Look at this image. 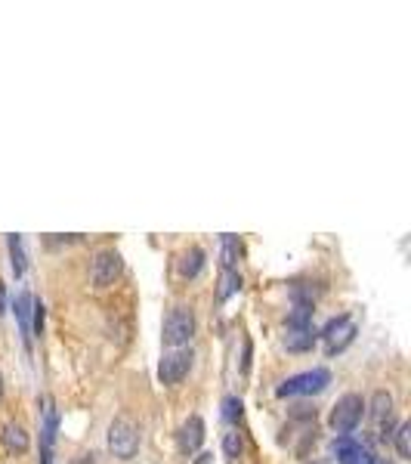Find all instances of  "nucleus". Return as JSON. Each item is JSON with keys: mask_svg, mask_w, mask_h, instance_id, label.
I'll return each instance as SVG.
<instances>
[{"mask_svg": "<svg viewBox=\"0 0 411 464\" xmlns=\"http://www.w3.org/2000/svg\"><path fill=\"white\" fill-rule=\"evenodd\" d=\"M241 449H244L241 433H238V431L223 433V455H226V458H238V455H241Z\"/></svg>", "mask_w": 411, "mask_h": 464, "instance_id": "obj_22", "label": "nucleus"}, {"mask_svg": "<svg viewBox=\"0 0 411 464\" xmlns=\"http://www.w3.org/2000/svg\"><path fill=\"white\" fill-rule=\"evenodd\" d=\"M0 403H3V375H0Z\"/></svg>", "mask_w": 411, "mask_h": 464, "instance_id": "obj_29", "label": "nucleus"}, {"mask_svg": "<svg viewBox=\"0 0 411 464\" xmlns=\"http://www.w3.org/2000/svg\"><path fill=\"white\" fill-rule=\"evenodd\" d=\"M204 433H207L204 421H201L198 415H189L177 431V449L183 455H195L201 446H204Z\"/></svg>", "mask_w": 411, "mask_h": 464, "instance_id": "obj_9", "label": "nucleus"}, {"mask_svg": "<svg viewBox=\"0 0 411 464\" xmlns=\"http://www.w3.org/2000/svg\"><path fill=\"white\" fill-rule=\"evenodd\" d=\"M389 440H393L399 461H408L411 458V424H408V421L396 424V431H393V437H389Z\"/></svg>", "mask_w": 411, "mask_h": 464, "instance_id": "obj_17", "label": "nucleus"}, {"mask_svg": "<svg viewBox=\"0 0 411 464\" xmlns=\"http://www.w3.org/2000/svg\"><path fill=\"white\" fill-rule=\"evenodd\" d=\"M77 458H81V461H75V464H93V458H96V455H77Z\"/></svg>", "mask_w": 411, "mask_h": 464, "instance_id": "obj_26", "label": "nucleus"}, {"mask_svg": "<svg viewBox=\"0 0 411 464\" xmlns=\"http://www.w3.org/2000/svg\"><path fill=\"white\" fill-rule=\"evenodd\" d=\"M124 273V260H121V254L114 251V248H103V251L93 254V263H90V282L96 285V288H108V285H114Z\"/></svg>", "mask_w": 411, "mask_h": 464, "instance_id": "obj_6", "label": "nucleus"}, {"mask_svg": "<svg viewBox=\"0 0 411 464\" xmlns=\"http://www.w3.org/2000/svg\"><path fill=\"white\" fill-rule=\"evenodd\" d=\"M195 328H198V322H195L192 306H173L167 316H164V325H161L164 347H170V350L189 347V340L195 338Z\"/></svg>", "mask_w": 411, "mask_h": 464, "instance_id": "obj_2", "label": "nucleus"}, {"mask_svg": "<svg viewBox=\"0 0 411 464\" xmlns=\"http://www.w3.org/2000/svg\"><path fill=\"white\" fill-rule=\"evenodd\" d=\"M238 291H241V273H238V269H223L220 288H216V301L226 304L232 294H238Z\"/></svg>", "mask_w": 411, "mask_h": 464, "instance_id": "obj_16", "label": "nucleus"}, {"mask_svg": "<svg viewBox=\"0 0 411 464\" xmlns=\"http://www.w3.org/2000/svg\"><path fill=\"white\" fill-rule=\"evenodd\" d=\"M140 427H136V421H130L127 415H118L108 424V433H105V442H108V452L114 455V458L121 461H133L136 452H140Z\"/></svg>", "mask_w": 411, "mask_h": 464, "instance_id": "obj_1", "label": "nucleus"}, {"mask_svg": "<svg viewBox=\"0 0 411 464\" xmlns=\"http://www.w3.org/2000/svg\"><path fill=\"white\" fill-rule=\"evenodd\" d=\"M6 248H10V263H13V273L16 278L25 276V245H22V235H6Z\"/></svg>", "mask_w": 411, "mask_h": 464, "instance_id": "obj_18", "label": "nucleus"}, {"mask_svg": "<svg viewBox=\"0 0 411 464\" xmlns=\"http://www.w3.org/2000/svg\"><path fill=\"white\" fill-rule=\"evenodd\" d=\"M223 269H238V260H241V241L235 235H223Z\"/></svg>", "mask_w": 411, "mask_h": 464, "instance_id": "obj_19", "label": "nucleus"}, {"mask_svg": "<svg viewBox=\"0 0 411 464\" xmlns=\"http://www.w3.org/2000/svg\"><path fill=\"white\" fill-rule=\"evenodd\" d=\"M223 418H226V424H241V418H244V403L238 396H226L223 399Z\"/></svg>", "mask_w": 411, "mask_h": 464, "instance_id": "obj_21", "label": "nucleus"}, {"mask_svg": "<svg viewBox=\"0 0 411 464\" xmlns=\"http://www.w3.org/2000/svg\"><path fill=\"white\" fill-rule=\"evenodd\" d=\"M306 464H319V461H306Z\"/></svg>", "mask_w": 411, "mask_h": 464, "instance_id": "obj_31", "label": "nucleus"}, {"mask_svg": "<svg viewBox=\"0 0 411 464\" xmlns=\"http://www.w3.org/2000/svg\"><path fill=\"white\" fill-rule=\"evenodd\" d=\"M359 464H374V455L365 449V455H362V461H359Z\"/></svg>", "mask_w": 411, "mask_h": 464, "instance_id": "obj_27", "label": "nucleus"}, {"mask_svg": "<svg viewBox=\"0 0 411 464\" xmlns=\"http://www.w3.org/2000/svg\"><path fill=\"white\" fill-rule=\"evenodd\" d=\"M374 464H393V461H387V458H374Z\"/></svg>", "mask_w": 411, "mask_h": 464, "instance_id": "obj_30", "label": "nucleus"}, {"mask_svg": "<svg viewBox=\"0 0 411 464\" xmlns=\"http://www.w3.org/2000/svg\"><path fill=\"white\" fill-rule=\"evenodd\" d=\"M31 306H34V297L28 294V291H19L16 304H13V313H16L19 331H22V338H25L28 347H31Z\"/></svg>", "mask_w": 411, "mask_h": 464, "instance_id": "obj_12", "label": "nucleus"}, {"mask_svg": "<svg viewBox=\"0 0 411 464\" xmlns=\"http://www.w3.org/2000/svg\"><path fill=\"white\" fill-rule=\"evenodd\" d=\"M313 306H294L291 313H287L285 325L287 331H303V328H313Z\"/></svg>", "mask_w": 411, "mask_h": 464, "instance_id": "obj_20", "label": "nucleus"}, {"mask_svg": "<svg viewBox=\"0 0 411 464\" xmlns=\"http://www.w3.org/2000/svg\"><path fill=\"white\" fill-rule=\"evenodd\" d=\"M204 251H201L198 245H192V248H186L183 254H179V260H177V273L183 276V278H195L204 269Z\"/></svg>", "mask_w": 411, "mask_h": 464, "instance_id": "obj_13", "label": "nucleus"}, {"mask_svg": "<svg viewBox=\"0 0 411 464\" xmlns=\"http://www.w3.org/2000/svg\"><path fill=\"white\" fill-rule=\"evenodd\" d=\"M195 464H211V455H201V458L195 461Z\"/></svg>", "mask_w": 411, "mask_h": 464, "instance_id": "obj_28", "label": "nucleus"}, {"mask_svg": "<svg viewBox=\"0 0 411 464\" xmlns=\"http://www.w3.org/2000/svg\"><path fill=\"white\" fill-rule=\"evenodd\" d=\"M331 452L337 455V464H359L362 455H365V446L352 440V433H346V437H334Z\"/></svg>", "mask_w": 411, "mask_h": 464, "instance_id": "obj_11", "label": "nucleus"}, {"mask_svg": "<svg viewBox=\"0 0 411 464\" xmlns=\"http://www.w3.org/2000/svg\"><path fill=\"white\" fill-rule=\"evenodd\" d=\"M43 319H47V306L34 297V306H31V338H40V334H43Z\"/></svg>", "mask_w": 411, "mask_h": 464, "instance_id": "obj_23", "label": "nucleus"}, {"mask_svg": "<svg viewBox=\"0 0 411 464\" xmlns=\"http://www.w3.org/2000/svg\"><path fill=\"white\" fill-rule=\"evenodd\" d=\"M362 418H365V399L359 394H343L334 403V409H331L328 427L337 433V437H346V433H352L359 424H362Z\"/></svg>", "mask_w": 411, "mask_h": 464, "instance_id": "obj_4", "label": "nucleus"}, {"mask_svg": "<svg viewBox=\"0 0 411 464\" xmlns=\"http://www.w3.org/2000/svg\"><path fill=\"white\" fill-rule=\"evenodd\" d=\"M365 415H371V421H378V424L389 421L393 418V396H389L387 390H378V394L371 396V403H365Z\"/></svg>", "mask_w": 411, "mask_h": 464, "instance_id": "obj_14", "label": "nucleus"}, {"mask_svg": "<svg viewBox=\"0 0 411 464\" xmlns=\"http://www.w3.org/2000/svg\"><path fill=\"white\" fill-rule=\"evenodd\" d=\"M315 340H319V331L313 328H303V331H287L285 334V347L287 353H306V350L315 347Z\"/></svg>", "mask_w": 411, "mask_h": 464, "instance_id": "obj_15", "label": "nucleus"}, {"mask_svg": "<svg viewBox=\"0 0 411 464\" xmlns=\"http://www.w3.org/2000/svg\"><path fill=\"white\" fill-rule=\"evenodd\" d=\"M251 368V340H244V356H241V371Z\"/></svg>", "mask_w": 411, "mask_h": 464, "instance_id": "obj_24", "label": "nucleus"}, {"mask_svg": "<svg viewBox=\"0 0 411 464\" xmlns=\"http://www.w3.org/2000/svg\"><path fill=\"white\" fill-rule=\"evenodd\" d=\"M0 442H3L6 455H25L31 449V437H28V431L19 421H6L3 431H0Z\"/></svg>", "mask_w": 411, "mask_h": 464, "instance_id": "obj_10", "label": "nucleus"}, {"mask_svg": "<svg viewBox=\"0 0 411 464\" xmlns=\"http://www.w3.org/2000/svg\"><path fill=\"white\" fill-rule=\"evenodd\" d=\"M40 464H53V442L59 431V409H56L53 396L40 399Z\"/></svg>", "mask_w": 411, "mask_h": 464, "instance_id": "obj_8", "label": "nucleus"}, {"mask_svg": "<svg viewBox=\"0 0 411 464\" xmlns=\"http://www.w3.org/2000/svg\"><path fill=\"white\" fill-rule=\"evenodd\" d=\"M192 350L183 347V350H170V353L161 356V362H158V381L164 384V387H173V384H179L186 375L192 371Z\"/></svg>", "mask_w": 411, "mask_h": 464, "instance_id": "obj_7", "label": "nucleus"}, {"mask_svg": "<svg viewBox=\"0 0 411 464\" xmlns=\"http://www.w3.org/2000/svg\"><path fill=\"white\" fill-rule=\"evenodd\" d=\"M6 313V285L0 282V316H3Z\"/></svg>", "mask_w": 411, "mask_h": 464, "instance_id": "obj_25", "label": "nucleus"}, {"mask_svg": "<svg viewBox=\"0 0 411 464\" xmlns=\"http://www.w3.org/2000/svg\"><path fill=\"white\" fill-rule=\"evenodd\" d=\"M331 384V371L328 368H309V371H300V375H291L276 387V396L278 399H287V396H315L322 390H328Z\"/></svg>", "mask_w": 411, "mask_h": 464, "instance_id": "obj_3", "label": "nucleus"}, {"mask_svg": "<svg viewBox=\"0 0 411 464\" xmlns=\"http://www.w3.org/2000/svg\"><path fill=\"white\" fill-rule=\"evenodd\" d=\"M319 338H324V353H328V356L343 353V350L356 340V325H352L350 313H341V316L328 319L324 328L319 331Z\"/></svg>", "mask_w": 411, "mask_h": 464, "instance_id": "obj_5", "label": "nucleus"}]
</instances>
